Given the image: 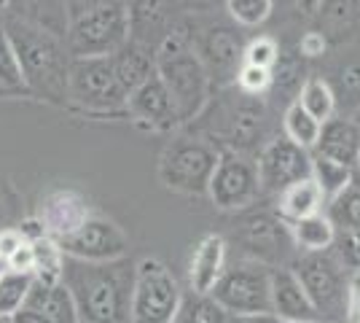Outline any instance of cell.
<instances>
[{"instance_id": "cell-8", "label": "cell", "mask_w": 360, "mask_h": 323, "mask_svg": "<svg viewBox=\"0 0 360 323\" xmlns=\"http://www.w3.org/2000/svg\"><path fill=\"white\" fill-rule=\"evenodd\" d=\"M180 299L183 291L175 275L159 259H143L132 277L129 323H172Z\"/></svg>"}, {"instance_id": "cell-44", "label": "cell", "mask_w": 360, "mask_h": 323, "mask_svg": "<svg viewBox=\"0 0 360 323\" xmlns=\"http://www.w3.org/2000/svg\"><path fill=\"white\" fill-rule=\"evenodd\" d=\"M11 323H51V321H46L41 312H35V310L30 308H22L16 315H11Z\"/></svg>"}, {"instance_id": "cell-18", "label": "cell", "mask_w": 360, "mask_h": 323, "mask_svg": "<svg viewBox=\"0 0 360 323\" xmlns=\"http://www.w3.org/2000/svg\"><path fill=\"white\" fill-rule=\"evenodd\" d=\"M175 0H127L129 11V38L150 46L153 51L165 44L167 35L178 30L175 25Z\"/></svg>"}, {"instance_id": "cell-40", "label": "cell", "mask_w": 360, "mask_h": 323, "mask_svg": "<svg viewBox=\"0 0 360 323\" xmlns=\"http://www.w3.org/2000/svg\"><path fill=\"white\" fill-rule=\"evenodd\" d=\"M345 323H360V270H352L347 277Z\"/></svg>"}, {"instance_id": "cell-15", "label": "cell", "mask_w": 360, "mask_h": 323, "mask_svg": "<svg viewBox=\"0 0 360 323\" xmlns=\"http://www.w3.org/2000/svg\"><path fill=\"white\" fill-rule=\"evenodd\" d=\"M35 218L41 221V227H44L49 237L65 240V237H70L73 232H78L89 221L91 208L89 200L81 191H75V189H54L41 200V208H38Z\"/></svg>"}, {"instance_id": "cell-35", "label": "cell", "mask_w": 360, "mask_h": 323, "mask_svg": "<svg viewBox=\"0 0 360 323\" xmlns=\"http://www.w3.org/2000/svg\"><path fill=\"white\" fill-rule=\"evenodd\" d=\"M330 87H333V94H336V106L342 100L347 108H360V54L349 57L336 70V78H333Z\"/></svg>"}, {"instance_id": "cell-22", "label": "cell", "mask_w": 360, "mask_h": 323, "mask_svg": "<svg viewBox=\"0 0 360 323\" xmlns=\"http://www.w3.org/2000/svg\"><path fill=\"white\" fill-rule=\"evenodd\" d=\"M226 246L224 234H205L194 246L191 262H188V283L194 293H210L215 289V283L221 280L226 264Z\"/></svg>"}, {"instance_id": "cell-21", "label": "cell", "mask_w": 360, "mask_h": 323, "mask_svg": "<svg viewBox=\"0 0 360 323\" xmlns=\"http://www.w3.org/2000/svg\"><path fill=\"white\" fill-rule=\"evenodd\" d=\"M312 154H320L355 170L360 159V122H355L352 116H345V113L328 119L323 124V132H320V140H317Z\"/></svg>"}, {"instance_id": "cell-25", "label": "cell", "mask_w": 360, "mask_h": 323, "mask_svg": "<svg viewBox=\"0 0 360 323\" xmlns=\"http://www.w3.org/2000/svg\"><path fill=\"white\" fill-rule=\"evenodd\" d=\"M25 308L41 312L46 321L51 323H81L73 293L68 291L65 283H57V286H41V283H35Z\"/></svg>"}, {"instance_id": "cell-6", "label": "cell", "mask_w": 360, "mask_h": 323, "mask_svg": "<svg viewBox=\"0 0 360 323\" xmlns=\"http://www.w3.org/2000/svg\"><path fill=\"white\" fill-rule=\"evenodd\" d=\"M129 41L127 3H110L70 19L65 46L70 57H110Z\"/></svg>"}, {"instance_id": "cell-2", "label": "cell", "mask_w": 360, "mask_h": 323, "mask_svg": "<svg viewBox=\"0 0 360 323\" xmlns=\"http://www.w3.org/2000/svg\"><path fill=\"white\" fill-rule=\"evenodd\" d=\"M132 275H124L116 262L86 264L68 259L62 283L73 293L81 323H121L129 318Z\"/></svg>"}, {"instance_id": "cell-3", "label": "cell", "mask_w": 360, "mask_h": 323, "mask_svg": "<svg viewBox=\"0 0 360 323\" xmlns=\"http://www.w3.org/2000/svg\"><path fill=\"white\" fill-rule=\"evenodd\" d=\"M156 76L172 97L180 124L194 122L207 108L212 89L210 76L183 27L167 35L165 44L156 49Z\"/></svg>"}, {"instance_id": "cell-4", "label": "cell", "mask_w": 360, "mask_h": 323, "mask_svg": "<svg viewBox=\"0 0 360 323\" xmlns=\"http://www.w3.org/2000/svg\"><path fill=\"white\" fill-rule=\"evenodd\" d=\"M221 148L205 138L180 135L159 156V181L175 194H207V186L218 165Z\"/></svg>"}, {"instance_id": "cell-24", "label": "cell", "mask_w": 360, "mask_h": 323, "mask_svg": "<svg viewBox=\"0 0 360 323\" xmlns=\"http://www.w3.org/2000/svg\"><path fill=\"white\" fill-rule=\"evenodd\" d=\"M274 213L280 215L285 224H296L301 218L326 213V197L315 184V178H301L296 184H290L274 197Z\"/></svg>"}, {"instance_id": "cell-36", "label": "cell", "mask_w": 360, "mask_h": 323, "mask_svg": "<svg viewBox=\"0 0 360 323\" xmlns=\"http://www.w3.org/2000/svg\"><path fill=\"white\" fill-rule=\"evenodd\" d=\"M231 22L240 27H261L274 11V0H224Z\"/></svg>"}, {"instance_id": "cell-12", "label": "cell", "mask_w": 360, "mask_h": 323, "mask_svg": "<svg viewBox=\"0 0 360 323\" xmlns=\"http://www.w3.org/2000/svg\"><path fill=\"white\" fill-rule=\"evenodd\" d=\"M255 170H258L261 194H274L277 197L290 184L312 175V154L304 151L296 143H290L285 135L271 138L258 151Z\"/></svg>"}, {"instance_id": "cell-14", "label": "cell", "mask_w": 360, "mask_h": 323, "mask_svg": "<svg viewBox=\"0 0 360 323\" xmlns=\"http://www.w3.org/2000/svg\"><path fill=\"white\" fill-rule=\"evenodd\" d=\"M199 60L205 65L212 87H229L234 84L237 70L242 68V44L240 32L226 27V25H212L199 35V41L191 44Z\"/></svg>"}, {"instance_id": "cell-26", "label": "cell", "mask_w": 360, "mask_h": 323, "mask_svg": "<svg viewBox=\"0 0 360 323\" xmlns=\"http://www.w3.org/2000/svg\"><path fill=\"white\" fill-rule=\"evenodd\" d=\"M290 229V240L296 251L301 253H326L333 248L339 232L333 227V221L328 218V213H317L309 218H301L296 224H288Z\"/></svg>"}, {"instance_id": "cell-32", "label": "cell", "mask_w": 360, "mask_h": 323, "mask_svg": "<svg viewBox=\"0 0 360 323\" xmlns=\"http://www.w3.org/2000/svg\"><path fill=\"white\" fill-rule=\"evenodd\" d=\"M32 286H35V277L30 272H14V270L3 267V272H0V318H11L25 308Z\"/></svg>"}, {"instance_id": "cell-52", "label": "cell", "mask_w": 360, "mask_h": 323, "mask_svg": "<svg viewBox=\"0 0 360 323\" xmlns=\"http://www.w3.org/2000/svg\"><path fill=\"white\" fill-rule=\"evenodd\" d=\"M280 323H285V321H280ZM312 323H323V321H312Z\"/></svg>"}, {"instance_id": "cell-53", "label": "cell", "mask_w": 360, "mask_h": 323, "mask_svg": "<svg viewBox=\"0 0 360 323\" xmlns=\"http://www.w3.org/2000/svg\"><path fill=\"white\" fill-rule=\"evenodd\" d=\"M0 272H3V264H0Z\"/></svg>"}, {"instance_id": "cell-43", "label": "cell", "mask_w": 360, "mask_h": 323, "mask_svg": "<svg viewBox=\"0 0 360 323\" xmlns=\"http://www.w3.org/2000/svg\"><path fill=\"white\" fill-rule=\"evenodd\" d=\"M110 3H127V0H68V11H70V19L84 11H91V8H100V6H110Z\"/></svg>"}, {"instance_id": "cell-42", "label": "cell", "mask_w": 360, "mask_h": 323, "mask_svg": "<svg viewBox=\"0 0 360 323\" xmlns=\"http://www.w3.org/2000/svg\"><path fill=\"white\" fill-rule=\"evenodd\" d=\"M3 267L6 270H14V272H30L32 275V243H25Z\"/></svg>"}, {"instance_id": "cell-33", "label": "cell", "mask_w": 360, "mask_h": 323, "mask_svg": "<svg viewBox=\"0 0 360 323\" xmlns=\"http://www.w3.org/2000/svg\"><path fill=\"white\" fill-rule=\"evenodd\" d=\"M172 323H229V315L215 305L210 293H188L180 299Z\"/></svg>"}, {"instance_id": "cell-17", "label": "cell", "mask_w": 360, "mask_h": 323, "mask_svg": "<svg viewBox=\"0 0 360 323\" xmlns=\"http://www.w3.org/2000/svg\"><path fill=\"white\" fill-rule=\"evenodd\" d=\"M242 243L253 253V262L269 267V262H280L288 248H296L290 240L288 224L277 213H253L242 221Z\"/></svg>"}, {"instance_id": "cell-7", "label": "cell", "mask_w": 360, "mask_h": 323, "mask_svg": "<svg viewBox=\"0 0 360 323\" xmlns=\"http://www.w3.org/2000/svg\"><path fill=\"white\" fill-rule=\"evenodd\" d=\"M229 318L271 315V267L261 262H234L210 291Z\"/></svg>"}, {"instance_id": "cell-1", "label": "cell", "mask_w": 360, "mask_h": 323, "mask_svg": "<svg viewBox=\"0 0 360 323\" xmlns=\"http://www.w3.org/2000/svg\"><path fill=\"white\" fill-rule=\"evenodd\" d=\"M0 25L8 32V38L16 49V57L22 65L30 97L46 100L51 106H70L68 76H70L73 57L65 46V41L57 35L38 30V27L14 22V19L0 16Z\"/></svg>"}, {"instance_id": "cell-20", "label": "cell", "mask_w": 360, "mask_h": 323, "mask_svg": "<svg viewBox=\"0 0 360 323\" xmlns=\"http://www.w3.org/2000/svg\"><path fill=\"white\" fill-rule=\"evenodd\" d=\"M0 16L38 27L62 41L68 38V27H70L68 0H8Z\"/></svg>"}, {"instance_id": "cell-48", "label": "cell", "mask_w": 360, "mask_h": 323, "mask_svg": "<svg viewBox=\"0 0 360 323\" xmlns=\"http://www.w3.org/2000/svg\"><path fill=\"white\" fill-rule=\"evenodd\" d=\"M6 3H8V0H0V14H3V8H6Z\"/></svg>"}, {"instance_id": "cell-29", "label": "cell", "mask_w": 360, "mask_h": 323, "mask_svg": "<svg viewBox=\"0 0 360 323\" xmlns=\"http://www.w3.org/2000/svg\"><path fill=\"white\" fill-rule=\"evenodd\" d=\"M283 132L290 143L301 146L304 151H315L317 140H320V132H323V124L312 119L299 103H290L283 113Z\"/></svg>"}, {"instance_id": "cell-10", "label": "cell", "mask_w": 360, "mask_h": 323, "mask_svg": "<svg viewBox=\"0 0 360 323\" xmlns=\"http://www.w3.org/2000/svg\"><path fill=\"white\" fill-rule=\"evenodd\" d=\"M207 197L218 210H226V213L250 208L261 197L255 159L237 154V151H221L210 186H207Z\"/></svg>"}, {"instance_id": "cell-45", "label": "cell", "mask_w": 360, "mask_h": 323, "mask_svg": "<svg viewBox=\"0 0 360 323\" xmlns=\"http://www.w3.org/2000/svg\"><path fill=\"white\" fill-rule=\"evenodd\" d=\"M293 3H296L299 14H304V16H317V11L323 8V3H326V0H293Z\"/></svg>"}, {"instance_id": "cell-11", "label": "cell", "mask_w": 360, "mask_h": 323, "mask_svg": "<svg viewBox=\"0 0 360 323\" xmlns=\"http://www.w3.org/2000/svg\"><path fill=\"white\" fill-rule=\"evenodd\" d=\"M68 259L86 264H110L121 262L129 253V237L116 221L105 215H91L89 221L73 232L70 237L57 240Z\"/></svg>"}, {"instance_id": "cell-46", "label": "cell", "mask_w": 360, "mask_h": 323, "mask_svg": "<svg viewBox=\"0 0 360 323\" xmlns=\"http://www.w3.org/2000/svg\"><path fill=\"white\" fill-rule=\"evenodd\" d=\"M229 323H280L274 315H240V318H229Z\"/></svg>"}, {"instance_id": "cell-19", "label": "cell", "mask_w": 360, "mask_h": 323, "mask_svg": "<svg viewBox=\"0 0 360 323\" xmlns=\"http://www.w3.org/2000/svg\"><path fill=\"white\" fill-rule=\"evenodd\" d=\"M271 315L285 323H312L320 321L301 280L290 267L271 270Z\"/></svg>"}, {"instance_id": "cell-49", "label": "cell", "mask_w": 360, "mask_h": 323, "mask_svg": "<svg viewBox=\"0 0 360 323\" xmlns=\"http://www.w3.org/2000/svg\"><path fill=\"white\" fill-rule=\"evenodd\" d=\"M0 323H11V318H0Z\"/></svg>"}, {"instance_id": "cell-50", "label": "cell", "mask_w": 360, "mask_h": 323, "mask_svg": "<svg viewBox=\"0 0 360 323\" xmlns=\"http://www.w3.org/2000/svg\"><path fill=\"white\" fill-rule=\"evenodd\" d=\"M0 213H3V197H0ZM0 229H3V227H0Z\"/></svg>"}, {"instance_id": "cell-34", "label": "cell", "mask_w": 360, "mask_h": 323, "mask_svg": "<svg viewBox=\"0 0 360 323\" xmlns=\"http://www.w3.org/2000/svg\"><path fill=\"white\" fill-rule=\"evenodd\" d=\"M328 218L333 221V227L345 232H360V175L355 172L352 184L347 186L345 191L328 202Z\"/></svg>"}, {"instance_id": "cell-31", "label": "cell", "mask_w": 360, "mask_h": 323, "mask_svg": "<svg viewBox=\"0 0 360 323\" xmlns=\"http://www.w3.org/2000/svg\"><path fill=\"white\" fill-rule=\"evenodd\" d=\"M22 94H30L27 92V81L22 73L14 44L0 25V97H22Z\"/></svg>"}, {"instance_id": "cell-16", "label": "cell", "mask_w": 360, "mask_h": 323, "mask_svg": "<svg viewBox=\"0 0 360 323\" xmlns=\"http://www.w3.org/2000/svg\"><path fill=\"white\" fill-rule=\"evenodd\" d=\"M127 113L132 122L150 132H169L180 124L175 103L159 76L146 81L140 89L127 97Z\"/></svg>"}, {"instance_id": "cell-23", "label": "cell", "mask_w": 360, "mask_h": 323, "mask_svg": "<svg viewBox=\"0 0 360 323\" xmlns=\"http://www.w3.org/2000/svg\"><path fill=\"white\" fill-rule=\"evenodd\" d=\"M110 60H113V70L127 97L156 76V51L135 38H129L119 51H113Z\"/></svg>"}, {"instance_id": "cell-37", "label": "cell", "mask_w": 360, "mask_h": 323, "mask_svg": "<svg viewBox=\"0 0 360 323\" xmlns=\"http://www.w3.org/2000/svg\"><path fill=\"white\" fill-rule=\"evenodd\" d=\"M280 54H283V46L277 44V38L258 35V38H250L245 44L242 62L245 65H253V68H264V70H274L277 62H280Z\"/></svg>"}, {"instance_id": "cell-38", "label": "cell", "mask_w": 360, "mask_h": 323, "mask_svg": "<svg viewBox=\"0 0 360 323\" xmlns=\"http://www.w3.org/2000/svg\"><path fill=\"white\" fill-rule=\"evenodd\" d=\"M234 87L237 92L248 94V97H261L269 94L274 89V70H264V68H253V65H245L237 70V78H234Z\"/></svg>"}, {"instance_id": "cell-41", "label": "cell", "mask_w": 360, "mask_h": 323, "mask_svg": "<svg viewBox=\"0 0 360 323\" xmlns=\"http://www.w3.org/2000/svg\"><path fill=\"white\" fill-rule=\"evenodd\" d=\"M27 240L22 237L19 227H3L0 229V264H6Z\"/></svg>"}, {"instance_id": "cell-47", "label": "cell", "mask_w": 360, "mask_h": 323, "mask_svg": "<svg viewBox=\"0 0 360 323\" xmlns=\"http://www.w3.org/2000/svg\"><path fill=\"white\" fill-rule=\"evenodd\" d=\"M188 3H194V6H207V3H212V0H188Z\"/></svg>"}, {"instance_id": "cell-30", "label": "cell", "mask_w": 360, "mask_h": 323, "mask_svg": "<svg viewBox=\"0 0 360 323\" xmlns=\"http://www.w3.org/2000/svg\"><path fill=\"white\" fill-rule=\"evenodd\" d=\"M312 178L320 186V191L326 197V205H328V202H333L345 191L347 186L352 184L355 170L347 167V165H339L333 159H326V156L320 154H312Z\"/></svg>"}, {"instance_id": "cell-27", "label": "cell", "mask_w": 360, "mask_h": 323, "mask_svg": "<svg viewBox=\"0 0 360 323\" xmlns=\"http://www.w3.org/2000/svg\"><path fill=\"white\" fill-rule=\"evenodd\" d=\"M293 103H299V106L320 124H326L328 119H333V116H336V108H339L336 106V94H333L330 81L320 76L304 78V84H301V89Z\"/></svg>"}, {"instance_id": "cell-9", "label": "cell", "mask_w": 360, "mask_h": 323, "mask_svg": "<svg viewBox=\"0 0 360 323\" xmlns=\"http://www.w3.org/2000/svg\"><path fill=\"white\" fill-rule=\"evenodd\" d=\"M290 270L301 280L304 291L309 296L312 308L317 310V318L323 323L345 321V302H347V277L342 262L336 256L326 253H301L296 262L290 264Z\"/></svg>"}, {"instance_id": "cell-39", "label": "cell", "mask_w": 360, "mask_h": 323, "mask_svg": "<svg viewBox=\"0 0 360 323\" xmlns=\"http://www.w3.org/2000/svg\"><path fill=\"white\" fill-rule=\"evenodd\" d=\"M328 46H330V41L326 38L323 30H307L301 35L296 51H299L304 60H317V57H323V54L328 51Z\"/></svg>"}, {"instance_id": "cell-13", "label": "cell", "mask_w": 360, "mask_h": 323, "mask_svg": "<svg viewBox=\"0 0 360 323\" xmlns=\"http://www.w3.org/2000/svg\"><path fill=\"white\" fill-rule=\"evenodd\" d=\"M266 129V106L261 97H248L237 92V97L226 106L221 113V143H226L224 151L245 154L261 146ZM264 148V146H261Z\"/></svg>"}, {"instance_id": "cell-28", "label": "cell", "mask_w": 360, "mask_h": 323, "mask_svg": "<svg viewBox=\"0 0 360 323\" xmlns=\"http://www.w3.org/2000/svg\"><path fill=\"white\" fill-rule=\"evenodd\" d=\"M65 251L54 237H41L32 243V277L41 286H57L65 277Z\"/></svg>"}, {"instance_id": "cell-51", "label": "cell", "mask_w": 360, "mask_h": 323, "mask_svg": "<svg viewBox=\"0 0 360 323\" xmlns=\"http://www.w3.org/2000/svg\"><path fill=\"white\" fill-rule=\"evenodd\" d=\"M355 172H358V175H360V159H358V167H355Z\"/></svg>"}, {"instance_id": "cell-5", "label": "cell", "mask_w": 360, "mask_h": 323, "mask_svg": "<svg viewBox=\"0 0 360 323\" xmlns=\"http://www.w3.org/2000/svg\"><path fill=\"white\" fill-rule=\"evenodd\" d=\"M68 97L70 106L84 113H127V92L116 78L110 57H78L70 62Z\"/></svg>"}]
</instances>
